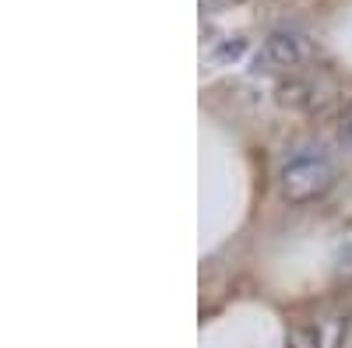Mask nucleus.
<instances>
[{"label": "nucleus", "mask_w": 352, "mask_h": 348, "mask_svg": "<svg viewBox=\"0 0 352 348\" xmlns=\"http://www.w3.org/2000/svg\"><path fill=\"white\" fill-rule=\"evenodd\" d=\"M331 183H335V165L328 152L320 148H296L278 169V190L289 205L317 200L320 194H328Z\"/></svg>", "instance_id": "obj_1"}, {"label": "nucleus", "mask_w": 352, "mask_h": 348, "mask_svg": "<svg viewBox=\"0 0 352 348\" xmlns=\"http://www.w3.org/2000/svg\"><path fill=\"white\" fill-rule=\"evenodd\" d=\"M310 60H314V43L303 32L278 28V32H272L268 39H264L254 67L257 71H296V67H303Z\"/></svg>", "instance_id": "obj_2"}, {"label": "nucleus", "mask_w": 352, "mask_h": 348, "mask_svg": "<svg viewBox=\"0 0 352 348\" xmlns=\"http://www.w3.org/2000/svg\"><path fill=\"white\" fill-rule=\"evenodd\" d=\"M331 264L338 278H352V218L338 229L335 246H331Z\"/></svg>", "instance_id": "obj_3"}, {"label": "nucleus", "mask_w": 352, "mask_h": 348, "mask_svg": "<svg viewBox=\"0 0 352 348\" xmlns=\"http://www.w3.org/2000/svg\"><path fill=\"white\" fill-rule=\"evenodd\" d=\"M317 348H345V334H349V321L345 316H328L317 327Z\"/></svg>", "instance_id": "obj_4"}, {"label": "nucleus", "mask_w": 352, "mask_h": 348, "mask_svg": "<svg viewBox=\"0 0 352 348\" xmlns=\"http://www.w3.org/2000/svg\"><path fill=\"white\" fill-rule=\"evenodd\" d=\"M243 53H247V39H243V36H232V39H226V43L212 53V60H215V64H236Z\"/></svg>", "instance_id": "obj_5"}, {"label": "nucleus", "mask_w": 352, "mask_h": 348, "mask_svg": "<svg viewBox=\"0 0 352 348\" xmlns=\"http://www.w3.org/2000/svg\"><path fill=\"white\" fill-rule=\"evenodd\" d=\"M285 348H317V331L310 327H292L285 334Z\"/></svg>", "instance_id": "obj_6"}, {"label": "nucleus", "mask_w": 352, "mask_h": 348, "mask_svg": "<svg viewBox=\"0 0 352 348\" xmlns=\"http://www.w3.org/2000/svg\"><path fill=\"white\" fill-rule=\"evenodd\" d=\"M338 130H342V141L352 148V102H349V109L342 113V124H338Z\"/></svg>", "instance_id": "obj_7"}, {"label": "nucleus", "mask_w": 352, "mask_h": 348, "mask_svg": "<svg viewBox=\"0 0 352 348\" xmlns=\"http://www.w3.org/2000/svg\"><path fill=\"white\" fill-rule=\"evenodd\" d=\"M236 4H247V0H201L204 11H226V8H236Z\"/></svg>", "instance_id": "obj_8"}]
</instances>
